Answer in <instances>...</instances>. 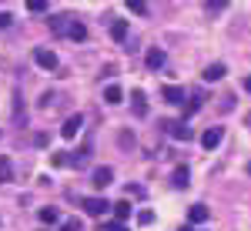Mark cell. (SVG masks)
<instances>
[{"instance_id": "4fadbf2b", "label": "cell", "mask_w": 251, "mask_h": 231, "mask_svg": "<svg viewBox=\"0 0 251 231\" xmlns=\"http://www.w3.org/2000/svg\"><path fill=\"white\" fill-rule=\"evenodd\" d=\"M228 74V71H225V64H211V67H204V80H221V77Z\"/></svg>"}, {"instance_id": "6da1fadb", "label": "cell", "mask_w": 251, "mask_h": 231, "mask_svg": "<svg viewBox=\"0 0 251 231\" xmlns=\"http://www.w3.org/2000/svg\"><path fill=\"white\" fill-rule=\"evenodd\" d=\"M80 208H84V211L87 214H107L111 211V208H114V205H111V201H104V198H84V201H80Z\"/></svg>"}, {"instance_id": "9c48e42d", "label": "cell", "mask_w": 251, "mask_h": 231, "mask_svg": "<svg viewBox=\"0 0 251 231\" xmlns=\"http://www.w3.org/2000/svg\"><path fill=\"white\" fill-rule=\"evenodd\" d=\"M188 221H191V225H204V221H208V208H204V205H191V208H188Z\"/></svg>"}, {"instance_id": "7402d4cb", "label": "cell", "mask_w": 251, "mask_h": 231, "mask_svg": "<svg viewBox=\"0 0 251 231\" xmlns=\"http://www.w3.org/2000/svg\"><path fill=\"white\" fill-rule=\"evenodd\" d=\"M27 10H30V14H40V10H47V3H44V0H30Z\"/></svg>"}, {"instance_id": "52a82bcc", "label": "cell", "mask_w": 251, "mask_h": 231, "mask_svg": "<svg viewBox=\"0 0 251 231\" xmlns=\"http://www.w3.org/2000/svg\"><path fill=\"white\" fill-rule=\"evenodd\" d=\"M80 124H84V117H80V114L67 117V121H64V128H60V134H64V137H67V141H71V137H74V134H77V131H80Z\"/></svg>"}, {"instance_id": "ba28073f", "label": "cell", "mask_w": 251, "mask_h": 231, "mask_svg": "<svg viewBox=\"0 0 251 231\" xmlns=\"http://www.w3.org/2000/svg\"><path fill=\"white\" fill-rule=\"evenodd\" d=\"M201 144H204L208 151H211V148H218V144H221V128H208V131L201 134Z\"/></svg>"}, {"instance_id": "f546056e", "label": "cell", "mask_w": 251, "mask_h": 231, "mask_svg": "<svg viewBox=\"0 0 251 231\" xmlns=\"http://www.w3.org/2000/svg\"><path fill=\"white\" fill-rule=\"evenodd\" d=\"M181 231H194V228H181Z\"/></svg>"}, {"instance_id": "44dd1931", "label": "cell", "mask_w": 251, "mask_h": 231, "mask_svg": "<svg viewBox=\"0 0 251 231\" xmlns=\"http://www.w3.org/2000/svg\"><path fill=\"white\" fill-rule=\"evenodd\" d=\"M127 10H131V14H148V3H141V0H131V3H127Z\"/></svg>"}, {"instance_id": "5b68a950", "label": "cell", "mask_w": 251, "mask_h": 231, "mask_svg": "<svg viewBox=\"0 0 251 231\" xmlns=\"http://www.w3.org/2000/svg\"><path fill=\"white\" fill-rule=\"evenodd\" d=\"M71 24H74V17L57 14V17H50V30H54V34H71Z\"/></svg>"}, {"instance_id": "2e32d148", "label": "cell", "mask_w": 251, "mask_h": 231, "mask_svg": "<svg viewBox=\"0 0 251 231\" xmlns=\"http://www.w3.org/2000/svg\"><path fill=\"white\" fill-rule=\"evenodd\" d=\"M201 101H204L201 94H191V97H188V104H184V117L198 114V111H201Z\"/></svg>"}, {"instance_id": "30bf717a", "label": "cell", "mask_w": 251, "mask_h": 231, "mask_svg": "<svg viewBox=\"0 0 251 231\" xmlns=\"http://www.w3.org/2000/svg\"><path fill=\"white\" fill-rule=\"evenodd\" d=\"M161 94H164V101H168V104H181V101H184V91H181L177 84H168Z\"/></svg>"}, {"instance_id": "484cf974", "label": "cell", "mask_w": 251, "mask_h": 231, "mask_svg": "<svg viewBox=\"0 0 251 231\" xmlns=\"http://www.w3.org/2000/svg\"><path fill=\"white\" fill-rule=\"evenodd\" d=\"M104 231H127V225H121V221H111V225H104Z\"/></svg>"}, {"instance_id": "d6986e66", "label": "cell", "mask_w": 251, "mask_h": 231, "mask_svg": "<svg viewBox=\"0 0 251 231\" xmlns=\"http://www.w3.org/2000/svg\"><path fill=\"white\" fill-rule=\"evenodd\" d=\"M104 101H107V104H121V101H124V94H121V87H117V84H111V87L104 91Z\"/></svg>"}, {"instance_id": "ac0fdd59", "label": "cell", "mask_w": 251, "mask_h": 231, "mask_svg": "<svg viewBox=\"0 0 251 231\" xmlns=\"http://www.w3.org/2000/svg\"><path fill=\"white\" fill-rule=\"evenodd\" d=\"M114 218L124 225V221L131 218V205H127V201H117V205H114Z\"/></svg>"}, {"instance_id": "f1b7e54d", "label": "cell", "mask_w": 251, "mask_h": 231, "mask_svg": "<svg viewBox=\"0 0 251 231\" xmlns=\"http://www.w3.org/2000/svg\"><path fill=\"white\" fill-rule=\"evenodd\" d=\"M245 124H248V128H251V114H248V117H245Z\"/></svg>"}, {"instance_id": "277c9868", "label": "cell", "mask_w": 251, "mask_h": 231, "mask_svg": "<svg viewBox=\"0 0 251 231\" xmlns=\"http://www.w3.org/2000/svg\"><path fill=\"white\" fill-rule=\"evenodd\" d=\"M111 181H114V171H111V168H97L94 178H91V184H94V188H100V191H104Z\"/></svg>"}, {"instance_id": "8fae6325", "label": "cell", "mask_w": 251, "mask_h": 231, "mask_svg": "<svg viewBox=\"0 0 251 231\" xmlns=\"http://www.w3.org/2000/svg\"><path fill=\"white\" fill-rule=\"evenodd\" d=\"M144 64L151 67V71H157V67H164V51H148V57H144Z\"/></svg>"}, {"instance_id": "83f0119b", "label": "cell", "mask_w": 251, "mask_h": 231, "mask_svg": "<svg viewBox=\"0 0 251 231\" xmlns=\"http://www.w3.org/2000/svg\"><path fill=\"white\" fill-rule=\"evenodd\" d=\"M245 91H251V77H245Z\"/></svg>"}, {"instance_id": "7a4b0ae2", "label": "cell", "mask_w": 251, "mask_h": 231, "mask_svg": "<svg viewBox=\"0 0 251 231\" xmlns=\"http://www.w3.org/2000/svg\"><path fill=\"white\" fill-rule=\"evenodd\" d=\"M34 60H37V67H44V71H54L57 67V54L50 47H37L34 51Z\"/></svg>"}, {"instance_id": "5bb4252c", "label": "cell", "mask_w": 251, "mask_h": 231, "mask_svg": "<svg viewBox=\"0 0 251 231\" xmlns=\"http://www.w3.org/2000/svg\"><path fill=\"white\" fill-rule=\"evenodd\" d=\"M37 218L44 221V225H57V221H60L57 208H40V211H37Z\"/></svg>"}, {"instance_id": "7c38bea8", "label": "cell", "mask_w": 251, "mask_h": 231, "mask_svg": "<svg viewBox=\"0 0 251 231\" xmlns=\"http://www.w3.org/2000/svg\"><path fill=\"white\" fill-rule=\"evenodd\" d=\"M7 181H14V164H10V157H0V184H7Z\"/></svg>"}, {"instance_id": "e0dca14e", "label": "cell", "mask_w": 251, "mask_h": 231, "mask_svg": "<svg viewBox=\"0 0 251 231\" xmlns=\"http://www.w3.org/2000/svg\"><path fill=\"white\" fill-rule=\"evenodd\" d=\"M111 37H114V40L127 37V20H114V24H111Z\"/></svg>"}, {"instance_id": "8992f818", "label": "cell", "mask_w": 251, "mask_h": 231, "mask_svg": "<svg viewBox=\"0 0 251 231\" xmlns=\"http://www.w3.org/2000/svg\"><path fill=\"white\" fill-rule=\"evenodd\" d=\"M188 178H191V171H188V168L181 164V168H174V174H171V184H174V188H177V191H184V188L191 184Z\"/></svg>"}, {"instance_id": "4dcf8cb0", "label": "cell", "mask_w": 251, "mask_h": 231, "mask_svg": "<svg viewBox=\"0 0 251 231\" xmlns=\"http://www.w3.org/2000/svg\"><path fill=\"white\" fill-rule=\"evenodd\" d=\"M248 171H251V168H248Z\"/></svg>"}, {"instance_id": "d4e9b609", "label": "cell", "mask_w": 251, "mask_h": 231, "mask_svg": "<svg viewBox=\"0 0 251 231\" xmlns=\"http://www.w3.org/2000/svg\"><path fill=\"white\" fill-rule=\"evenodd\" d=\"M10 24H14V17H10V14H3V10H0V30H7V27H10Z\"/></svg>"}, {"instance_id": "9a60e30c", "label": "cell", "mask_w": 251, "mask_h": 231, "mask_svg": "<svg viewBox=\"0 0 251 231\" xmlns=\"http://www.w3.org/2000/svg\"><path fill=\"white\" fill-rule=\"evenodd\" d=\"M131 104H134V114H148V101H144V91H134V94H131Z\"/></svg>"}, {"instance_id": "4316f807", "label": "cell", "mask_w": 251, "mask_h": 231, "mask_svg": "<svg viewBox=\"0 0 251 231\" xmlns=\"http://www.w3.org/2000/svg\"><path fill=\"white\" fill-rule=\"evenodd\" d=\"M225 7H228L225 0H211V3H208V10H225Z\"/></svg>"}, {"instance_id": "603a6c76", "label": "cell", "mask_w": 251, "mask_h": 231, "mask_svg": "<svg viewBox=\"0 0 251 231\" xmlns=\"http://www.w3.org/2000/svg\"><path fill=\"white\" fill-rule=\"evenodd\" d=\"M60 231H80V221H77V218H71V221L60 225Z\"/></svg>"}, {"instance_id": "cb8c5ba5", "label": "cell", "mask_w": 251, "mask_h": 231, "mask_svg": "<svg viewBox=\"0 0 251 231\" xmlns=\"http://www.w3.org/2000/svg\"><path fill=\"white\" fill-rule=\"evenodd\" d=\"M137 221H141V225H151V221H154V211H141V214H137Z\"/></svg>"}, {"instance_id": "ffe728a7", "label": "cell", "mask_w": 251, "mask_h": 231, "mask_svg": "<svg viewBox=\"0 0 251 231\" xmlns=\"http://www.w3.org/2000/svg\"><path fill=\"white\" fill-rule=\"evenodd\" d=\"M67 37H74V40H84V37H87V27H84L80 20H74V24H71V34H67Z\"/></svg>"}, {"instance_id": "3957f363", "label": "cell", "mask_w": 251, "mask_h": 231, "mask_svg": "<svg viewBox=\"0 0 251 231\" xmlns=\"http://www.w3.org/2000/svg\"><path fill=\"white\" fill-rule=\"evenodd\" d=\"M164 128H168V134L177 137V141H191V137H194V131L188 128V124H184V121H168Z\"/></svg>"}]
</instances>
